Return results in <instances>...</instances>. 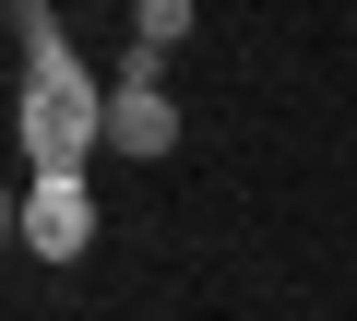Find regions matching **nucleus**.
Segmentation results:
<instances>
[{"instance_id": "7ed1b4c3", "label": "nucleus", "mask_w": 357, "mask_h": 321, "mask_svg": "<svg viewBox=\"0 0 357 321\" xmlns=\"http://www.w3.org/2000/svg\"><path fill=\"white\" fill-rule=\"evenodd\" d=\"M107 143H119V155H167V143H178V107H167V84H131V95L107 84Z\"/></svg>"}, {"instance_id": "f257e3e1", "label": "nucleus", "mask_w": 357, "mask_h": 321, "mask_svg": "<svg viewBox=\"0 0 357 321\" xmlns=\"http://www.w3.org/2000/svg\"><path fill=\"white\" fill-rule=\"evenodd\" d=\"M13 131H24V179H84L96 143H107V84L84 60H48V72H24Z\"/></svg>"}, {"instance_id": "20e7f679", "label": "nucleus", "mask_w": 357, "mask_h": 321, "mask_svg": "<svg viewBox=\"0 0 357 321\" xmlns=\"http://www.w3.org/2000/svg\"><path fill=\"white\" fill-rule=\"evenodd\" d=\"M178 36H191V0H143V13H131V48H155V60H167Z\"/></svg>"}, {"instance_id": "f03ea898", "label": "nucleus", "mask_w": 357, "mask_h": 321, "mask_svg": "<svg viewBox=\"0 0 357 321\" xmlns=\"http://www.w3.org/2000/svg\"><path fill=\"white\" fill-rule=\"evenodd\" d=\"M13 238H24L36 262H84V238H96V191H84V179H24Z\"/></svg>"}]
</instances>
